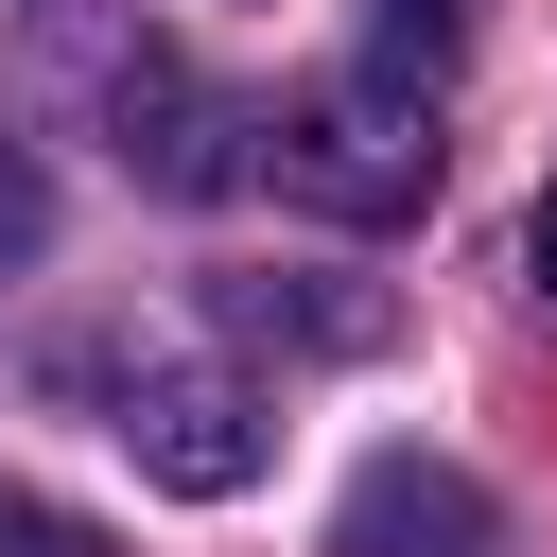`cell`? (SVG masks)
I'll return each instance as SVG.
<instances>
[{"label":"cell","mask_w":557,"mask_h":557,"mask_svg":"<svg viewBox=\"0 0 557 557\" xmlns=\"http://www.w3.org/2000/svg\"><path fill=\"white\" fill-rule=\"evenodd\" d=\"M261 174L331 226H418L435 209V122L400 87H296V104H261Z\"/></svg>","instance_id":"cell-1"},{"label":"cell","mask_w":557,"mask_h":557,"mask_svg":"<svg viewBox=\"0 0 557 557\" xmlns=\"http://www.w3.org/2000/svg\"><path fill=\"white\" fill-rule=\"evenodd\" d=\"M122 453H139L174 505H226V487H261V453H278V435H261V400H244L226 366H157V383L122 400Z\"/></svg>","instance_id":"cell-2"},{"label":"cell","mask_w":557,"mask_h":557,"mask_svg":"<svg viewBox=\"0 0 557 557\" xmlns=\"http://www.w3.org/2000/svg\"><path fill=\"white\" fill-rule=\"evenodd\" d=\"M104 104H122V174H157V191H244V174H261V157H244L261 104H226V87L174 70V52H139Z\"/></svg>","instance_id":"cell-3"},{"label":"cell","mask_w":557,"mask_h":557,"mask_svg":"<svg viewBox=\"0 0 557 557\" xmlns=\"http://www.w3.org/2000/svg\"><path fill=\"white\" fill-rule=\"evenodd\" d=\"M470 522H487V505H470V470H435V453H383V470L348 487V522H331V540H348V557H400V540L470 557Z\"/></svg>","instance_id":"cell-4"},{"label":"cell","mask_w":557,"mask_h":557,"mask_svg":"<svg viewBox=\"0 0 557 557\" xmlns=\"http://www.w3.org/2000/svg\"><path fill=\"white\" fill-rule=\"evenodd\" d=\"M453 52H470V0H383V17H366V70H383V87H435Z\"/></svg>","instance_id":"cell-5"},{"label":"cell","mask_w":557,"mask_h":557,"mask_svg":"<svg viewBox=\"0 0 557 557\" xmlns=\"http://www.w3.org/2000/svg\"><path fill=\"white\" fill-rule=\"evenodd\" d=\"M0 557H122V540L70 522V505H35V487H0Z\"/></svg>","instance_id":"cell-6"},{"label":"cell","mask_w":557,"mask_h":557,"mask_svg":"<svg viewBox=\"0 0 557 557\" xmlns=\"http://www.w3.org/2000/svg\"><path fill=\"white\" fill-rule=\"evenodd\" d=\"M35 244H52V191H35V157L0 139V261H35Z\"/></svg>","instance_id":"cell-7"},{"label":"cell","mask_w":557,"mask_h":557,"mask_svg":"<svg viewBox=\"0 0 557 557\" xmlns=\"http://www.w3.org/2000/svg\"><path fill=\"white\" fill-rule=\"evenodd\" d=\"M522 278H540V313H557V209H540V226H522Z\"/></svg>","instance_id":"cell-8"}]
</instances>
